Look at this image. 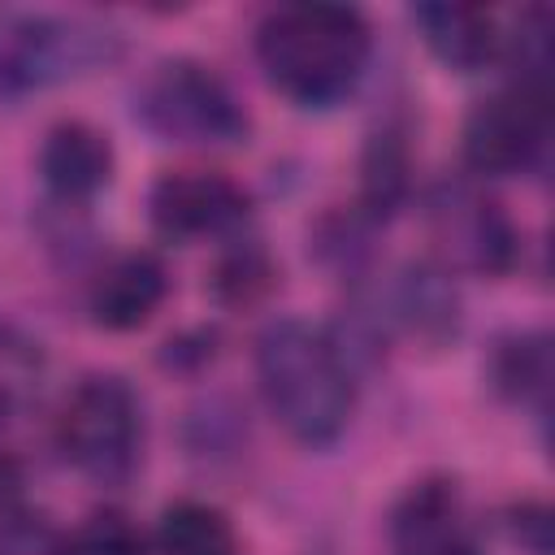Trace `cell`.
<instances>
[{
    "label": "cell",
    "mask_w": 555,
    "mask_h": 555,
    "mask_svg": "<svg viewBox=\"0 0 555 555\" xmlns=\"http://www.w3.org/2000/svg\"><path fill=\"white\" fill-rule=\"evenodd\" d=\"M390 317L425 347H447L460 334V291L451 282V269L438 260H408L399 269L395 295H390Z\"/></svg>",
    "instance_id": "12"
},
{
    "label": "cell",
    "mask_w": 555,
    "mask_h": 555,
    "mask_svg": "<svg viewBox=\"0 0 555 555\" xmlns=\"http://www.w3.org/2000/svg\"><path fill=\"white\" fill-rule=\"evenodd\" d=\"M551 139V95L503 87L486 95L464 121V165L477 178H512L542 160Z\"/></svg>",
    "instance_id": "6"
},
{
    "label": "cell",
    "mask_w": 555,
    "mask_h": 555,
    "mask_svg": "<svg viewBox=\"0 0 555 555\" xmlns=\"http://www.w3.org/2000/svg\"><path fill=\"white\" fill-rule=\"evenodd\" d=\"M69 555H147V538L121 507H95L69 538Z\"/></svg>",
    "instance_id": "18"
},
{
    "label": "cell",
    "mask_w": 555,
    "mask_h": 555,
    "mask_svg": "<svg viewBox=\"0 0 555 555\" xmlns=\"http://www.w3.org/2000/svg\"><path fill=\"white\" fill-rule=\"evenodd\" d=\"M373 56V30L360 9L295 0L264 13L256 26V61L278 95L299 108L343 104Z\"/></svg>",
    "instance_id": "1"
},
{
    "label": "cell",
    "mask_w": 555,
    "mask_h": 555,
    "mask_svg": "<svg viewBox=\"0 0 555 555\" xmlns=\"http://www.w3.org/2000/svg\"><path fill=\"white\" fill-rule=\"evenodd\" d=\"M160 555H238V533L230 516L199 499H178L156 520Z\"/></svg>",
    "instance_id": "15"
},
{
    "label": "cell",
    "mask_w": 555,
    "mask_h": 555,
    "mask_svg": "<svg viewBox=\"0 0 555 555\" xmlns=\"http://www.w3.org/2000/svg\"><path fill=\"white\" fill-rule=\"evenodd\" d=\"M551 338L542 330H512L494 343L490 360H486V377L490 390L503 403L516 408H546L551 395Z\"/></svg>",
    "instance_id": "14"
},
{
    "label": "cell",
    "mask_w": 555,
    "mask_h": 555,
    "mask_svg": "<svg viewBox=\"0 0 555 555\" xmlns=\"http://www.w3.org/2000/svg\"><path fill=\"white\" fill-rule=\"evenodd\" d=\"M134 117L156 139L191 147H230L251 134V117L234 87L195 56L156 61L134 87Z\"/></svg>",
    "instance_id": "3"
},
{
    "label": "cell",
    "mask_w": 555,
    "mask_h": 555,
    "mask_svg": "<svg viewBox=\"0 0 555 555\" xmlns=\"http://www.w3.org/2000/svg\"><path fill=\"white\" fill-rule=\"evenodd\" d=\"M412 22L425 39V48L455 74H477L499 61L503 26L486 4H416Z\"/></svg>",
    "instance_id": "11"
},
{
    "label": "cell",
    "mask_w": 555,
    "mask_h": 555,
    "mask_svg": "<svg viewBox=\"0 0 555 555\" xmlns=\"http://www.w3.org/2000/svg\"><path fill=\"white\" fill-rule=\"evenodd\" d=\"M113 143L82 117L56 121L39 143V178L61 204H87L113 182Z\"/></svg>",
    "instance_id": "10"
},
{
    "label": "cell",
    "mask_w": 555,
    "mask_h": 555,
    "mask_svg": "<svg viewBox=\"0 0 555 555\" xmlns=\"http://www.w3.org/2000/svg\"><path fill=\"white\" fill-rule=\"evenodd\" d=\"M412 199V147L403 126L382 121L360 152V217L373 225H386L399 217Z\"/></svg>",
    "instance_id": "13"
},
{
    "label": "cell",
    "mask_w": 555,
    "mask_h": 555,
    "mask_svg": "<svg viewBox=\"0 0 555 555\" xmlns=\"http://www.w3.org/2000/svg\"><path fill=\"white\" fill-rule=\"evenodd\" d=\"M429 225L447 260L481 278H503L520 260V234L503 204L464 182H442L429 195Z\"/></svg>",
    "instance_id": "7"
},
{
    "label": "cell",
    "mask_w": 555,
    "mask_h": 555,
    "mask_svg": "<svg viewBox=\"0 0 555 555\" xmlns=\"http://www.w3.org/2000/svg\"><path fill=\"white\" fill-rule=\"evenodd\" d=\"M0 555H69V538L43 512L13 507L0 516Z\"/></svg>",
    "instance_id": "19"
},
{
    "label": "cell",
    "mask_w": 555,
    "mask_h": 555,
    "mask_svg": "<svg viewBox=\"0 0 555 555\" xmlns=\"http://www.w3.org/2000/svg\"><path fill=\"white\" fill-rule=\"evenodd\" d=\"M56 442L87 481L104 490L126 486L143 460V403L134 386L117 373H87L56 416Z\"/></svg>",
    "instance_id": "4"
},
{
    "label": "cell",
    "mask_w": 555,
    "mask_h": 555,
    "mask_svg": "<svg viewBox=\"0 0 555 555\" xmlns=\"http://www.w3.org/2000/svg\"><path fill=\"white\" fill-rule=\"evenodd\" d=\"M147 217L156 234L173 243L191 238H225L247 225L251 195L217 169H169L147 191Z\"/></svg>",
    "instance_id": "8"
},
{
    "label": "cell",
    "mask_w": 555,
    "mask_h": 555,
    "mask_svg": "<svg viewBox=\"0 0 555 555\" xmlns=\"http://www.w3.org/2000/svg\"><path fill=\"white\" fill-rule=\"evenodd\" d=\"M22 486H26V477H22V464H17V455L0 447V516L17 507V499H22Z\"/></svg>",
    "instance_id": "22"
},
{
    "label": "cell",
    "mask_w": 555,
    "mask_h": 555,
    "mask_svg": "<svg viewBox=\"0 0 555 555\" xmlns=\"http://www.w3.org/2000/svg\"><path fill=\"white\" fill-rule=\"evenodd\" d=\"M169 295V269L156 251H121L113 256L87 286V312L100 330L126 334L156 317Z\"/></svg>",
    "instance_id": "9"
},
{
    "label": "cell",
    "mask_w": 555,
    "mask_h": 555,
    "mask_svg": "<svg viewBox=\"0 0 555 555\" xmlns=\"http://www.w3.org/2000/svg\"><path fill=\"white\" fill-rule=\"evenodd\" d=\"M117 30L91 17L13 13L0 22V95L22 100L117 61Z\"/></svg>",
    "instance_id": "5"
},
{
    "label": "cell",
    "mask_w": 555,
    "mask_h": 555,
    "mask_svg": "<svg viewBox=\"0 0 555 555\" xmlns=\"http://www.w3.org/2000/svg\"><path fill=\"white\" fill-rule=\"evenodd\" d=\"M278 282V264L273 256L256 243V238H238L212 269V295L225 308H251L260 304Z\"/></svg>",
    "instance_id": "17"
},
{
    "label": "cell",
    "mask_w": 555,
    "mask_h": 555,
    "mask_svg": "<svg viewBox=\"0 0 555 555\" xmlns=\"http://www.w3.org/2000/svg\"><path fill=\"white\" fill-rule=\"evenodd\" d=\"M507 533L525 555H551V507L538 499H525L516 507H507Z\"/></svg>",
    "instance_id": "20"
},
{
    "label": "cell",
    "mask_w": 555,
    "mask_h": 555,
    "mask_svg": "<svg viewBox=\"0 0 555 555\" xmlns=\"http://www.w3.org/2000/svg\"><path fill=\"white\" fill-rule=\"evenodd\" d=\"M43 382H48L43 347L17 325L0 321V425L22 421L39 403Z\"/></svg>",
    "instance_id": "16"
},
{
    "label": "cell",
    "mask_w": 555,
    "mask_h": 555,
    "mask_svg": "<svg viewBox=\"0 0 555 555\" xmlns=\"http://www.w3.org/2000/svg\"><path fill=\"white\" fill-rule=\"evenodd\" d=\"M395 555H477V546L464 538L460 520H447V525H429L395 538Z\"/></svg>",
    "instance_id": "21"
},
{
    "label": "cell",
    "mask_w": 555,
    "mask_h": 555,
    "mask_svg": "<svg viewBox=\"0 0 555 555\" xmlns=\"http://www.w3.org/2000/svg\"><path fill=\"white\" fill-rule=\"evenodd\" d=\"M256 382L278 425L304 447L338 442L351 421L356 377L312 321L278 317L256 334Z\"/></svg>",
    "instance_id": "2"
}]
</instances>
